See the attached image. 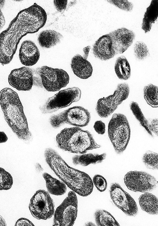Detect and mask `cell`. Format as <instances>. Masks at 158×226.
<instances>
[{"label": "cell", "mask_w": 158, "mask_h": 226, "mask_svg": "<svg viewBox=\"0 0 158 226\" xmlns=\"http://www.w3.org/2000/svg\"><path fill=\"white\" fill-rule=\"evenodd\" d=\"M33 85L44 87L48 91H57L65 87L69 76L64 70L43 66L33 69Z\"/></svg>", "instance_id": "cell-5"}, {"label": "cell", "mask_w": 158, "mask_h": 226, "mask_svg": "<svg viewBox=\"0 0 158 226\" xmlns=\"http://www.w3.org/2000/svg\"><path fill=\"white\" fill-rule=\"evenodd\" d=\"M33 68L23 66L14 69L9 74V84L18 90H30L33 85Z\"/></svg>", "instance_id": "cell-15"}, {"label": "cell", "mask_w": 158, "mask_h": 226, "mask_svg": "<svg viewBox=\"0 0 158 226\" xmlns=\"http://www.w3.org/2000/svg\"><path fill=\"white\" fill-rule=\"evenodd\" d=\"M106 1L118 8L127 11H132L134 7L133 4L127 0H111Z\"/></svg>", "instance_id": "cell-31"}, {"label": "cell", "mask_w": 158, "mask_h": 226, "mask_svg": "<svg viewBox=\"0 0 158 226\" xmlns=\"http://www.w3.org/2000/svg\"><path fill=\"white\" fill-rule=\"evenodd\" d=\"M106 154L97 153H84L74 156L72 158L73 163L75 165L87 166L90 164L101 163L106 158Z\"/></svg>", "instance_id": "cell-21"}, {"label": "cell", "mask_w": 158, "mask_h": 226, "mask_svg": "<svg viewBox=\"0 0 158 226\" xmlns=\"http://www.w3.org/2000/svg\"><path fill=\"white\" fill-rule=\"evenodd\" d=\"M106 126L104 123L101 120L96 121L94 125V128L95 131L98 134L102 135L105 132Z\"/></svg>", "instance_id": "cell-34"}, {"label": "cell", "mask_w": 158, "mask_h": 226, "mask_svg": "<svg viewBox=\"0 0 158 226\" xmlns=\"http://www.w3.org/2000/svg\"><path fill=\"white\" fill-rule=\"evenodd\" d=\"M140 206L142 209L151 215L158 214V199L155 195L149 192H145L139 198Z\"/></svg>", "instance_id": "cell-20"}, {"label": "cell", "mask_w": 158, "mask_h": 226, "mask_svg": "<svg viewBox=\"0 0 158 226\" xmlns=\"http://www.w3.org/2000/svg\"><path fill=\"white\" fill-rule=\"evenodd\" d=\"M47 19L45 10L35 3L19 11L0 34V63L9 64L22 38L37 32L45 25Z\"/></svg>", "instance_id": "cell-1"}, {"label": "cell", "mask_w": 158, "mask_h": 226, "mask_svg": "<svg viewBox=\"0 0 158 226\" xmlns=\"http://www.w3.org/2000/svg\"><path fill=\"white\" fill-rule=\"evenodd\" d=\"M129 92V86L127 83L123 82L118 84L113 94L98 100L96 107L98 115L103 118L110 116L123 101L127 99Z\"/></svg>", "instance_id": "cell-8"}, {"label": "cell", "mask_w": 158, "mask_h": 226, "mask_svg": "<svg viewBox=\"0 0 158 226\" xmlns=\"http://www.w3.org/2000/svg\"><path fill=\"white\" fill-rule=\"evenodd\" d=\"M110 44L115 55L122 54L132 44L135 37L134 31L122 27L108 33Z\"/></svg>", "instance_id": "cell-14"}, {"label": "cell", "mask_w": 158, "mask_h": 226, "mask_svg": "<svg viewBox=\"0 0 158 226\" xmlns=\"http://www.w3.org/2000/svg\"><path fill=\"white\" fill-rule=\"evenodd\" d=\"M8 139V138L5 132L0 131V143L6 142Z\"/></svg>", "instance_id": "cell-38"}, {"label": "cell", "mask_w": 158, "mask_h": 226, "mask_svg": "<svg viewBox=\"0 0 158 226\" xmlns=\"http://www.w3.org/2000/svg\"><path fill=\"white\" fill-rule=\"evenodd\" d=\"M71 66L74 74L81 78L87 79L92 75L93 70L91 64L87 59L79 54L72 58Z\"/></svg>", "instance_id": "cell-17"}, {"label": "cell", "mask_w": 158, "mask_h": 226, "mask_svg": "<svg viewBox=\"0 0 158 226\" xmlns=\"http://www.w3.org/2000/svg\"><path fill=\"white\" fill-rule=\"evenodd\" d=\"M90 119V114L87 109L77 106L51 115L49 121L54 128H58L64 124L80 127L87 125Z\"/></svg>", "instance_id": "cell-7"}, {"label": "cell", "mask_w": 158, "mask_h": 226, "mask_svg": "<svg viewBox=\"0 0 158 226\" xmlns=\"http://www.w3.org/2000/svg\"><path fill=\"white\" fill-rule=\"evenodd\" d=\"M68 0H54L53 3L56 10L60 12L64 11L66 8Z\"/></svg>", "instance_id": "cell-35"}, {"label": "cell", "mask_w": 158, "mask_h": 226, "mask_svg": "<svg viewBox=\"0 0 158 226\" xmlns=\"http://www.w3.org/2000/svg\"><path fill=\"white\" fill-rule=\"evenodd\" d=\"M148 127L150 131L158 135V119L157 118L149 119L148 120Z\"/></svg>", "instance_id": "cell-33"}, {"label": "cell", "mask_w": 158, "mask_h": 226, "mask_svg": "<svg viewBox=\"0 0 158 226\" xmlns=\"http://www.w3.org/2000/svg\"><path fill=\"white\" fill-rule=\"evenodd\" d=\"M130 107L136 119L150 136H152V133L148 127V121L143 113L139 104L136 102L132 101L130 104Z\"/></svg>", "instance_id": "cell-27"}, {"label": "cell", "mask_w": 158, "mask_h": 226, "mask_svg": "<svg viewBox=\"0 0 158 226\" xmlns=\"http://www.w3.org/2000/svg\"><path fill=\"white\" fill-rule=\"evenodd\" d=\"M134 53L137 60L143 61L149 56V52L147 45L142 41H137L133 48Z\"/></svg>", "instance_id": "cell-29"}, {"label": "cell", "mask_w": 158, "mask_h": 226, "mask_svg": "<svg viewBox=\"0 0 158 226\" xmlns=\"http://www.w3.org/2000/svg\"><path fill=\"white\" fill-rule=\"evenodd\" d=\"M96 223L99 226H118L119 224L113 216L106 210H97L94 213Z\"/></svg>", "instance_id": "cell-25"}, {"label": "cell", "mask_w": 158, "mask_h": 226, "mask_svg": "<svg viewBox=\"0 0 158 226\" xmlns=\"http://www.w3.org/2000/svg\"><path fill=\"white\" fill-rule=\"evenodd\" d=\"M15 226H34V224L28 219L24 218H21L18 219L15 224Z\"/></svg>", "instance_id": "cell-36"}, {"label": "cell", "mask_w": 158, "mask_h": 226, "mask_svg": "<svg viewBox=\"0 0 158 226\" xmlns=\"http://www.w3.org/2000/svg\"><path fill=\"white\" fill-rule=\"evenodd\" d=\"M109 192L113 203L125 214L131 216H135L137 214L138 208L134 199L119 184L111 183Z\"/></svg>", "instance_id": "cell-13"}, {"label": "cell", "mask_w": 158, "mask_h": 226, "mask_svg": "<svg viewBox=\"0 0 158 226\" xmlns=\"http://www.w3.org/2000/svg\"><path fill=\"white\" fill-rule=\"evenodd\" d=\"M46 162L58 177L72 191L86 197L92 192L93 183L86 173L69 166L54 149L50 147L44 151Z\"/></svg>", "instance_id": "cell-2"}, {"label": "cell", "mask_w": 158, "mask_h": 226, "mask_svg": "<svg viewBox=\"0 0 158 226\" xmlns=\"http://www.w3.org/2000/svg\"><path fill=\"white\" fill-rule=\"evenodd\" d=\"M42 176L45 181L47 191L49 193L60 195L66 193L67 187L62 181L57 179L46 172L43 173Z\"/></svg>", "instance_id": "cell-22"}, {"label": "cell", "mask_w": 158, "mask_h": 226, "mask_svg": "<svg viewBox=\"0 0 158 226\" xmlns=\"http://www.w3.org/2000/svg\"><path fill=\"white\" fill-rule=\"evenodd\" d=\"M90 48L91 47L90 46H88L83 48V51L84 53V57L86 59L88 57L89 53Z\"/></svg>", "instance_id": "cell-39"}, {"label": "cell", "mask_w": 158, "mask_h": 226, "mask_svg": "<svg viewBox=\"0 0 158 226\" xmlns=\"http://www.w3.org/2000/svg\"><path fill=\"white\" fill-rule=\"evenodd\" d=\"M63 36L59 32L52 30L42 31L39 35L38 42L43 48H49L59 44Z\"/></svg>", "instance_id": "cell-19"}, {"label": "cell", "mask_w": 158, "mask_h": 226, "mask_svg": "<svg viewBox=\"0 0 158 226\" xmlns=\"http://www.w3.org/2000/svg\"><path fill=\"white\" fill-rule=\"evenodd\" d=\"M6 226V224L4 218L0 215V226Z\"/></svg>", "instance_id": "cell-40"}, {"label": "cell", "mask_w": 158, "mask_h": 226, "mask_svg": "<svg viewBox=\"0 0 158 226\" xmlns=\"http://www.w3.org/2000/svg\"><path fill=\"white\" fill-rule=\"evenodd\" d=\"M114 70L116 75L120 79L126 80L130 77V66L127 58L124 56L117 58L114 65Z\"/></svg>", "instance_id": "cell-24"}, {"label": "cell", "mask_w": 158, "mask_h": 226, "mask_svg": "<svg viewBox=\"0 0 158 226\" xmlns=\"http://www.w3.org/2000/svg\"><path fill=\"white\" fill-rule=\"evenodd\" d=\"M5 2V0H0V8L1 9L3 7Z\"/></svg>", "instance_id": "cell-43"}, {"label": "cell", "mask_w": 158, "mask_h": 226, "mask_svg": "<svg viewBox=\"0 0 158 226\" xmlns=\"http://www.w3.org/2000/svg\"><path fill=\"white\" fill-rule=\"evenodd\" d=\"M85 225L87 226H96V225L94 223L91 222H87L85 223Z\"/></svg>", "instance_id": "cell-42"}, {"label": "cell", "mask_w": 158, "mask_h": 226, "mask_svg": "<svg viewBox=\"0 0 158 226\" xmlns=\"http://www.w3.org/2000/svg\"><path fill=\"white\" fill-rule=\"evenodd\" d=\"M40 57L39 50L34 42L26 40L21 44L19 50V57L21 63L26 66L35 65Z\"/></svg>", "instance_id": "cell-16"}, {"label": "cell", "mask_w": 158, "mask_h": 226, "mask_svg": "<svg viewBox=\"0 0 158 226\" xmlns=\"http://www.w3.org/2000/svg\"><path fill=\"white\" fill-rule=\"evenodd\" d=\"M108 135L115 152L121 154L130 140L131 130L127 117L121 113L113 114L108 124Z\"/></svg>", "instance_id": "cell-6"}, {"label": "cell", "mask_w": 158, "mask_h": 226, "mask_svg": "<svg viewBox=\"0 0 158 226\" xmlns=\"http://www.w3.org/2000/svg\"><path fill=\"white\" fill-rule=\"evenodd\" d=\"M81 91L77 87L69 88L61 90L49 98L40 107L44 114L50 113L70 105L81 98Z\"/></svg>", "instance_id": "cell-10"}, {"label": "cell", "mask_w": 158, "mask_h": 226, "mask_svg": "<svg viewBox=\"0 0 158 226\" xmlns=\"http://www.w3.org/2000/svg\"><path fill=\"white\" fill-rule=\"evenodd\" d=\"M158 154L151 151H147L143 155L142 161L145 166L152 170H157Z\"/></svg>", "instance_id": "cell-28"}, {"label": "cell", "mask_w": 158, "mask_h": 226, "mask_svg": "<svg viewBox=\"0 0 158 226\" xmlns=\"http://www.w3.org/2000/svg\"><path fill=\"white\" fill-rule=\"evenodd\" d=\"M0 104L5 119L14 133L25 143H30L33 136L17 93L10 88L2 89L0 92Z\"/></svg>", "instance_id": "cell-3"}, {"label": "cell", "mask_w": 158, "mask_h": 226, "mask_svg": "<svg viewBox=\"0 0 158 226\" xmlns=\"http://www.w3.org/2000/svg\"><path fill=\"white\" fill-rule=\"evenodd\" d=\"M158 86L152 84L144 87L143 94L147 103L152 107H158Z\"/></svg>", "instance_id": "cell-26"}, {"label": "cell", "mask_w": 158, "mask_h": 226, "mask_svg": "<svg viewBox=\"0 0 158 226\" xmlns=\"http://www.w3.org/2000/svg\"><path fill=\"white\" fill-rule=\"evenodd\" d=\"M35 168L36 170L39 172H41L43 170V169L41 165L38 163L36 164Z\"/></svg>", "instance_id": "cell-41"}, {"label": "cell", "mask_w": 158, "mask_h": 226, "mask_svg": "<svg viewBox=\"0 0 158 226\" xmlns=\"http://www.w3.org/2000/svg\"><path fill=\"white\" fill-rule=\"evenodd\" d=\"M56 140L60 149L77 154L101 147L89 132L78 127L64 128L57 135Z\"/></svg>", "instance_id": "cell-4"}, {"label": "cell", "mask_w": 158, "mask_h": 226, "mask_svg": "<svg viewBox=\"0 0 158 226\" xmlns=\"http://www.w3.org/2000/svg\"><path fill=\"white\" fill-rule=\"evenodd\" d=\"M13 184V179L11 174L0 167V190H9Z\"/></svg>", "instance_id": "cell-30"}, {"label": "cell", "mask_w": 158, "mask_h": 226, "mask_svg": "<svg viewBox=\"0 0 158 226\" xmlns=\"http://www.w3.org/2000/svg\"><path fill=\"white\" fill-rule=\"evenodd\" d=\"M93 182L97 190L100 192H103L107 187L106 180L102 176L99 174H96L93 177Z\"/></svg>", "instance_id": "cell-32"}, {"label": "cell", "mask_w": 158, "mask_h": 226, "mask_svg": "<svg viewBox=\"0 0 158 226\" xmlns=\"http://www.w3.org/2000/svg\"><path fill=\"white\" fill-rule=\"evenodd\" d=\"M77 207L76 195L73 191H70L54 212L53 225L73 226L77 217Z\"/></svg>", "instance_id": "cell-9"}, {"label": "cell", "mask_w": 158, "mask_h": 226, "mask_svg": "<svg viewBox=\"0 0 158 226\" xmlns=\"http://www.w3.org/2000/svg\"><path fill=\"white\" fill-rule=\"evenodd\" d=\"M92 51L94 57L102 61L109 60L115 55L109 45L107 34L101 36L95 42Z\"/></svg>", "instance_id": "cell-18"}, {"label": "cell", "mask_w": 158, "mask_h": 226, "mask_svg": "<svg viewBox=\"0 0 158 226\" xmlns=\"http://www.w3.org/2000/svg\"><path fill=\"white\" fill-rule=\"evenodd\" d=\"M158 4L157 1L152 0L145 13L142 23V28L145 33L150 31L152 23L157 17Z\"/></svg>", "instance_id": "cell-23"}, {"label": "cell", "mask_w": 158, "mask_h": 226, "mask_svg": "<svg viewBox=\"0 0 158 226\" xmlns=\"http://www.w3.org/2000/svg\"><path fill=\"white\" fill-rule=\"evenodd\" d=\"M5 24V19L0 8V31L2 29Z\"/></svg>", "instance_id": "cell-37"}, {"label": "cell", "mask_w": 158, "mask_h": 226, "mask_svg": "<svg viewBox=\"0 0 158 226\" xmlns=\"http://www.w3.org/2000/svg\"><path fill=\"white\" fill-rule=\"evenodd\" d=\"M54 203L49 193L44 190H37L31 198L29 208L33 216L37 220H46L54 213Z\"/></svg>", "instance_id": "cell-11"}, {"label": "cell", "mask_w": 158, "mask_h": 226, "mask_svg": "<svg viewBox=\"0 0 158 226\" xmlns=\"http://www.w3.org/2000/svg\"><path fill=\"white\" fill-rule=\"evenodd\" d=\"M124 182L127 187L135 192H148L155 190L157 181L153 176L142 171H130L125 175Z\"/></svg>", "instance_id": "cell-12"}]
</instances>
